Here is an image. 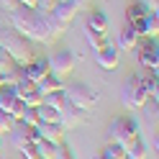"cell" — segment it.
Masks as SVG:
<instances>
[{
  "label": "cell",
  "instance_id": "cell-1",
  "mask_svg": "<svg viewBox=\"0 0 159 159\" xmlns=\"http://www.w3.org/2000/svg\"><path fill=\"white\" fill-rule=\"evenodd\" d=\"M11 16V28L23 36L26 41H49V31L44 23V13H39L36 8H16Z\"/></svg>",
  "mask_w": 159,
  "mask_h": 159
},
{
  "label": "cell",
  "instance_id": "cell-2",
  "mask_svg": "<svg viewBox=\"0 0 159 159\" xmlns=\"http://www.w3.org/2000/svg\"><path fill=\"white\" fill-rule=\"evenodd\" d=\"M0 49L11 54L13 62H16L18 67H23V64H28V62L34 59V54H31V41H26L23 36H18L13 28H0Z\"/></svg>",
  "mask_w": 159,
  "mask_h": 159
},
{
  "label": "cell",
  "instance_id": "cell-3",
  "mask_svg": "<svg viewBox=\"0 0 159 159\" xmlns=\"http://www.w3.org/2000/svg\"><path fill=\"white\" fill-rule=\"evenodd\" d=\"M64 100L69 105L80 108V111H93V108L98 105V100H100V95H98L93 87H87L85 82H64Z\"/></svg>",
  "mask_w": 159,
  "mask_h": 159
},
{
  "label": "cell",
  "instance_id": "cell-4",
  "mask_svg": "<svg viewBox=\"0 0 159 159\" xmlns=\"http://www.w3.org/2000/svg\"><path fill=\"white\" fill-rule=\"evenodd\" d=\"M108 139H111L113 144H121L126 149L134 139H139V123L134 118L118 116V118H113V121L108 123Z\"/></svg>",
  "mask_w": 159,
  "mask_h": 159
},
{
  "label": "cell",
  "instance_id": "cell-5",
  "mask_svg": "<svg viewBox=\"0 0 159 159\" xmlns=\"http://www.w3.org/2000/svg\"><path fill=\"white\" fill-rule=\"evenodd\" d=\"M121 100H123V105H126V108H144V105H146L149 95L144 93L141 80H139V77H128L126 82H123Z\"/></svg>",
  "mask_w": 159,
  "mask_h": 159
},
{
  "label": "cell",
  "instance_id": "cell-6",
  "mask_svg": "<svg viewBox=\"0 0 159 159\" xmlns=\"http://www.w3.org/2000/svg\"><path fill=\"white\" fill-rule=\"evenodd\" d=\"M72 69H75V54L72 52H59V54H54L49 59V72L54 77H59V80L72 75Z\"/></svg>",
  "mask_w": 159,
  "mask_h": 159
},
{
  "label": "cell",
  "instance_id": "cell-7",
  "mask_svg": "<svg viewBox=\"0 0 159 159\" xmlns=\"http://www.w3.org/2000/svg\"><path fill=\"white\" fill-rule=\"evenodd\" d=\"M87 118H90V111H80V108H75V105H64L62 111H59V126L64 128H75V126H82V123H87Z\"/></svg>",
  "mask_w": 159,
  "mask_h": 159
},
{
  "label": "cell",
  "instance_id": "cell-8",
  "mask_svg": "<svg viewBox=\"0 0 159 159\" xmlns=\"http://www.w3.org/2000/svg\"><path fill=\"white\" fill-rule=\"evenodd\" d=\"M126 26H131L141 39H157L159 36V16L157 13H146L144 18H139L134 23H126Z\"/></svg>",
  "mask_w": 159,
  "mask_h": 159
},
{
  "label": "cell",
  "instance_id": "cell-9",
  "mask_svg": "<svg viewBox=\"0 0 159 159\" xmlns=\"http://www.w3.org/2000/svg\"><path fill=\"white\" fill-rule=\"evenodd\" d=\"M80 0H59L57 3V8L52 11V16L57 18L59 23H64V26H69V21H72V18L77 16V11H80Z\"/></svg>",
  "mask_w": 159,
  "mask_h": 159
},
{
  "label": "cell",
  "instance_id": "cell-10",
  "mask_svg": "<svg viewBox=\"0 0 159 159\" xmlns=\"http://www.w3.org/2000/svg\"><path fill=\"white\" fill-rule=\"evenodd\" d=\"M23 75L31 80V82H39L41 77L49 75V59H44V57H34L28 64H23Z\"/></svg>",
  "mask_w": 159,
  "mask_h": 159
},
{
  "label": "cell",
  "instance_id": "cell-11",
  "mask_svg": "<svg viewBox=\"0 0 159 159\" xmlns=\"http://www.w3.org/2000/svg\"><path fill=\"white\" fill-rule=\"evenodd\" d=\"M39 136L44 139V141H52V144H64V128L59 123H39L36 126Z\"/></svg>",
  "mask_w": 159,
  "mask_h": 159
},
{
  "label": "cell",
  "instance_id": "cell-12",
  "mask_svg": "<svg viewBox=\"0 0 159 159\" xmlns=\"http://www.w3.org/2000/svg\"><path fill=\"white\" fill-rule=\"evenodd\" d=\"M141 41V36H139L131 26H123V31L118 34V49H123V52H134Z\"/></svg>",
  "mask_w": 159,
  "mask_h": 159
},
{
  "label": "cell",
  "instance_id": "cell-13",
  "mask_svg": "<svg viewBox=\"0 0 159 159\" xmlns=\"http://www.w3.org/2000/svg\"><path fill=\"white\" fill-rule=\"evenodd\" d=\"M98 54V64H100L103 69H116L118 67V49L116 46H103L100 52H95Z\"/></svg>",
  "mask_w": 159,
  "mask_h": 159
},
{
  "label": "cell",
  "instance_id": "cell-14",
  "mask_svg": "<svg viewBox=\"0 0 159 159\" xmlns=\"http://www.w3.org/2000/svg\"><path fill=\"white\" fill-rule=\"evenodd\" d=\"M139 62H141V67L146 72L157 75V69H159V49H141V52H139Z\"/></svg>",
  "mask_w": 159,
  "mask_h": 159
},
{
  "label": "cell",
  "instance_id": "cell-15",
  "mask_svg": "<svg viewBox=\"0 0 159 159\" xmlns=\"http://www.w3.org/2000/svg\"><path fill=\"white\" fill-rule=\"evenodd\" d=\"M36 90L41 93V95H49V93H59V90H64V82H62L59 77H54L52 72H49L46 77H41V80L36 82Z\"/></svg>",
  "mask_w": 159,
  "mask_h": 159
},
{
  "label": "cell",
  "instance_id": "cell-16",
  "mask_svg": "<svg viewBox=\"0 0 159 159\" xmlns=\"http://www.w3.org/2000/svg\"><path fill=\"white\" fill-rule=\"evenodd\" d=\"M85 28L87 31H98V34H105L108 31V18L103 11H93L90 16H87V21H85Z\"/></svg>",
  "mask_w": 159,
  "mask_h": 159
},
{
  "label": "cell",
  "instance_id": "cell-17",
  "mask_svg": "<svg viewBox=\"0 0 159 159\" xmlns=\"http://www.w3.org/2000/svg\"><path fill=\"white\" fill-rule=\"evenodd\" d=\"M34 149H36V157H39V159H54L57 152H59V144H52V141L39 139V141L34 144Z\"/></svg>",
  "mask_w": 159,
  "mask_h": 159
},
{
  "label": "cell",
  "instance_id": "cell-18",
  "mask_svg": "<svg viewBox=\"0 0 159 159\" xmlns=\"http://www.w3.org/2000/svg\"><path fill=\"white\" fill-rule=\"evenodd\" d=\"M13 90H16V98H18V100H26V98L36 90V82H31L26 75H21V77H18V82L13 85Z\"/></svg>",
  "mask_w": 159,
  "mask_h": 159
},
{
  "label": "cell",
  "instance_id": "cell-19",
  "mask_svg": "<svg viewBox=\"0 0 159 159\" xmlns=\"http://www.w3.org/2000/svg\"><path fill=\"white\" fill-rule=\"evenodd\" d=\"M146 157H149V152H146V144L141 139H134L126 146V159H146Z\"/></svg>",
  "mask_w": 159,
  "mask_h": 159
},
{
  "label": "cell",
  "instance_id": "cell-20",
  "mask_svg": "<svg viewBox=\"0 0 159 159\" xmlns=\"http://www.w3.org/2000/svg\"><path fill=\"white\" fill-rule=\"evenodd\" d=\"M139 80H141L144 93H146L149 98H154V100H157V98H159V80H157V75H152V72H149L146 77H139Z\"/></svg>",
  "mask_w": 159,
  "mask_h": 159
},
{
  "label": "cell",
  "instance_id": "cell-21",
  "mask_svg": "<svg viewBox=\"0 0 159 159\" xmlns=\"http://www.w3.org/2000/svg\"><path fill=\"white\" fill-rule=\"evenodd\" d=\"M149 11H146V5L141 3V0H136V3H131L126 8V23H134V21H139V18H144Z\"/></svg>",
  "mask_w": 159,
  "mask_h": 159
},
{
  "label": "cell",
  "instance_id": "cell-22",
  "mask_svg": "<svg viewBox=\"0 0 159 159\" xmlns=\"http://www.w3.org/2000/svg\"><path fill=\"white\" fill-rule=\"evenodd\" d=\"M16 103V90H13V85H3L0 87V111H11V105Z\"/></svg>",
  "mask_w": 159,
  "mask_h": 159
},
{
  "label": "cell",
  "instance_id": "cell-23",
  "mask_svg": "<svg viewBox=\"0 0 159 159\" xmlns=\"http://www.w3.org/2000/svg\"><path fill=\"white\" fill-rule=\"evenodd\" d=\"M100 159H126V149L121 144H105L103 152H100Z\"/></svg>",
  "mask_w": 159,
  "mask_h": 159
},
{
  "label": "cell",
  "instance_id": "cell-24",
  "mask_svg": "<svg viewBox=\"0 0 159 159\" xmlns=\"http://www.w3.org/2000/svg\"><path fill=\"white\" fill-rule=\"evenodd\" d=\"M41 103H44V105H49V108H54L57 113H59V111H62V108L67 105V100H64V93H62V90H59V93H49V95H44V98H41Z\"/></svg>",
  "mask_w": 159,
  "mask_h": 159
},
{
  "label": "cell",
  "instance_id": "cell-25",
  "mask_svg": "<svg viewBox=\"0 0 159 159\" xmlns=\"http://www.w3.org/2000/svg\"><path fill=\"white\" fill-rule=\"evenodd\" d=\"M36 113H39V123H59V113L54 111V108L44 105V103L36 108Z\"/></svg>",
  "mask_w": 159,
  "mask_h": 159
},
{
  "label": "cell",
  "instance_id": "cell-26",
  "mask_svg": "<svg viewBox=\"0 0 159 159\" xmlns=\"http://www.w3.org/2000/svg\"><path fill=\"white\" fill-rule=\"evenodd\" d=\"M85 36H87V44H90L95 52H100L103 46H108V39H105V34H98V31H87L85 28Z\"/></svg>",
  "mask_w": 159,
  "mask_h": 159
},
{
  "label": "cell",
  "instance_id": "cell-27",
  "mask_svg": "<svg viewBox=\"0 0 159 159\" xmlns=\"http://www.w3.org/2000/svg\"><path fill=\"white\" fill-rule=\"evenodd\" d=\"M13 126H16L13 116H11V113H5V111H0V136L11 134V128H13Z\"/></svg>",
  "mask_w": 159,
  "mask_h": 159
},
{
  "label": "cell",
  "instance_id": "cell-28",
  "mask_svg": "<svg viewBox=\"0 0 159 159\" xmlns=\"http://www.w3.org/2000/svg\"><path fill=\"white\" fill-rule=\"evenodd\" d=\"M21 123L31 126V128L39 126V113H36V108H28V105H26V111H23V116H21Z\"/></svg>",
  "mask_w": 159,
  "mask_h": 159
},
{
  "label": "cell",
  "instance_id": "cell-29",
  "mask_svg": "<svg viewBox=\"0 0 159 159\" xmlns=\"http://www.w3.org/2000/svg\"><path fill=\"white\" fill-rule=\"evenodd\" d=\"M23 111H26V103H23V100H18V98H16V103L11 105V111H8V113L13 116V121H21V116H23Z\"/></svg>",
  "mask_w": 159,
  "mask_h": 159
},
{
  "label": "cell",
  "instance_id": "cell-30",
  "mask_svg": "<svg viewBox=\"0 0 159 159\" xmlns=\"http://www.w3.org/2000/svg\"><path fill=\"white\" fill-rule=\"evenodd\" d=\"M59 0H36V11L39 13H52L54 8H57Z\"/></svg>",
  "mask_w": 159,
  "mask_h": 159
},
{
  "label": "cell",
  "instance_id": "cell-31",
  "mask_svg": "<svg viewBox=\"0 0 159 159\" xmlns=\"http://www.w3.org/2000/svg\"><path fill=\"white\" fill-rule=\"evenodd\" d=\"M41 98H44L41 93H39V90H34V93H31V95H28V98H26V100H23V103H26L28 108H39V105H41Z\"/></svg>",
  "mask_w": 159,
  "mask_h": 159
},
{
  "label": "cell",
  "instance_id": "cell-32",
  "mask_svg": "<svg viewBox=\"0 0 159 159\" xmlns=\"http://www.w3.org/2000/svg\"><path fill=\"white\" fill-rule=\"evenodd\" d=\"M54 159H75V154L67 149V144H59V152H57V157Z\"/></svg>",
  "mask_w": 159,
  "mask_h": 159
},
{
  "label": "cell",
  "instance_id": "cell-33",
  "mask_svg": "<svg viewBox=\"0 0 159 159\" xmlns=\"http://www.w3.org/2000/svg\"><path fill=\"white\" fill-rule=\"evenodd\" d=\"M0 8H3V11H5V13H13V11H16V8H21V5H18V3H16V0H0Z\"/></svg>",
  "mask_w": 159,
  "mask_h": 159
},
{
  "label": "cell",
  "instance_id": "cell-34",
  "mask_svg": "<svg viewBox=\"0 0 159 159\" xmlns=\"http://www.w3.org/2000/svg\"><path fill=\"white\" fill-rule=\"evenodd\" d=\"M141 49H159V44H157V39H144V46Z\"/></svg>",
  "mask_w": 159,
  "mask_h": 159
},
{
  "label": "cell",
  "instance_id": "cell-35",
  "mask_svg": "<svg viewBox=\"0 0 159 159\" xmlns=\"http://www.w3.org/2000/svg\"><path fill=\"white\" fill-rule=\"evenodd\" d=\"M21 8H36V0H16Z\"/></svg>",
  "mask_w": 159,
  "mask_h": 159
},
{
  "label": "cell",
  "instance_id": "cell-36",
  "mask_svg": "<svg viewBox=\"0 0 159 159\" xmlns=\"http://www.w3.org/2000/svg\"><path fill=\"white\" fill-rule=\"evenodd\" d=\"M0 152H3V136H0Z\"/></svg>",
  "mask_w": 159,
  "mask_h": 159
},
{
  "label": "cell",
  "instance_id": "cell-37",
  "mask_svg": "<svg viewBox=\"0 0 159 159\" xmlns=\"http://www.w3.org/2000/svg\"><path fill=\"white\" fill-rule=\"evenodd\" d=\"M3 85H5V82H3V77H0V87H3Z\"/></svg>",
  "mask_w": 159,
  "mask_h": 159
},
{
  "label": "cell",
  "instance_id": "cell-38",
  "mask_svg": "<svg viewBox=\"0 0 159 159\" xmlns=\"http://www.w3.org/2000/svg\"><path fill=\"white\" fill-rule=\"evenodd\" d=\"M80 3H82V0H80Z\"/></svg>",
  "mask_w": 159,
  "mask_h": 159
}]
</instances>
